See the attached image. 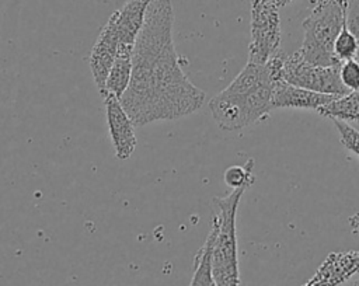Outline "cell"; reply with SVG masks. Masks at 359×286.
I'll return each mask as SVG.
<instances>
[{
    "label": "cell",
    "instance_id": "obj_1",
    "mask_svg": "<svg viewBox=\"0 0 359 286\" xmlns=\"http://www.w3.org/2000/svg\"><path fill=\"white\" fill-rule=\"evenodd\" d=\"M171 0H151L132 52V76L121 104L136 126L175 121L199 111L205 91L181 67Z\"/></svg>",
    "mask_w": 359,
    "mask_h": 286
},
{
    "label": "cell",
    "instance_id": "obj_22",
    "mask_svg": "<svg viewBox=\"0 0 359 286\" xmlns=\"http://www.w3.org/2000/svg\"><path fill=\"white\" fill-rule=\"evenodd\" d=\"M327 1H338V3H342V4H348V0H313V6H317V4H323V3H327Z\"/></svg>",
    "mask_w": 359,
    "mask_h": 286
},
{
    "label": "cell",
    "instance_id": "obj_11",
    "mask_svg": "<svg viewBox=\"0 0 359 286\" xmlns=\"http://www.w3.org/2000/svg\"><path fill=\"white\" fill-rule=\"evenodd\" d=\"M337 95L311 91L303 87L293 86L283 79L278 80L272 91V109L275 108H302L313 109L324 107L331 102Z\"/></svg>",
    "mask_w": 359,
    "mask_h": 286
},
{
    "label": "cell",
    "instance_id": "obj_17",
    "mask_svg": "<svg viewBox=\"0 0 359 286\" xmlns=\"http://www.w3.org/2000/svg\"><path fill=\"white\" fill-rule=\"evenodd\" d=\"M339 79L348 91L359 90V60L349 59L339 64Z\"/></svg>",
    "mask_w": 359,
    "mask_h": 286
},
{
    "label": "cell",
    "instance_id": "obj_21",
    "mask_svg": "<svg viewBox=\"0 0 359 286\" xmlns=\"http://www.w3.org/2000/svg\"><path fill=\"white\" fill-rule=\"evenodd\" d=\"M266 3H269V4H272L273 7H276V8H280V7H285V6H287L289 3H292L293 0H265Z\"/></svg>",
    "mask_w": 359,
    "mask_h": 286
},
{
    "label": "cell",
    "instance_id": "obj_3",
    "mask_svg": "<svg viewBox=\"0 0 359 286\" xmlns=\"http://www.w3.org/2000/svg\"><path fill=\"white\" fill-rule=\"evenodd\" d=\"M247 188L233 189L226 196H215L217 212L212 219V273L216 286H240L236 217L243 193Z\"/></svg>",
    "mask_w": 359,
    "mask_h": 286
},
{
    "label": "cell",
    "instance_id": "obj_23",
    "mask_svg": "<svg viewBox=\"0 0 359 286\" xmlns=\"http://www.w3.org/2000/svg\"><path fill=\"white\" fill-rule=\"evenodd\" d=\"M353 286H359V279H356V280L353 282Z\"/></svg>",
    "mask_w": 359,
    "mask_h": 286
},
{
    "label": "cell",
    "instance_id": "obj_15",
    "mask_svg": "<svg viewBox=\"0 0 359 286\" xmlns=\"http://www.w3.org/2000/svg\"><path fill=\"white\" fill-rule=\"evenodd\" d=\"M254 158H248L244 165H231L224 171V182L227 186L237 188H250L254 184Z\"/></svg>",
    "mask_w": 359,
    "mask_h": 286
},
{
    "label": "cell",
    "instance_id": "obj_4",
    "mask_svg": "<svg viewBox=\"0 0 359 286\" xmlns=\"http://www.w3.org/2000/svg\"><path fill=\"white\" fill-rule=\"evenodd\" d=\"M345 11L346 6L338 1L313 6L311 13L302 22L304 35L297 52L304 60L318 66L341 63L335 57L334 45L345 25Z\"/></svg>",
    "mask_w": 359,
    "mask_h": 286
},
{
    "label": "cell",
    "instance_id": "obj_12",
    "mask_svg": "<svg viewBox=\"0 0 359 286\" xmlns=\"http://www.w3.org/2000/svg\"><path fill=\"white\" fill-rule=\"evenodd\" d=\"M317 112L332 121H342L353 128L359 126V90L337 95L331 102L318 108Z\"/></svg>",
    "mask_w": 359,
    "mask_h": 286
},
{
    "label": "cell",
    "instance_id": "obj_7",
    "mask_svg": "<svg viewBox=\"0 0 359 286\" xmlns=\"http://www.w3.org/2000/svg\"><path fill=\"white\" fill-rule=\"evenodd\" d=\"M107 126L111 136L115 157L121 161L128 160L136 147V125L125 111L121 100L115 95L107 94L104 97Z\"/></svg>",
    "mask_w": 359,
    "mask_h": 286
},
{
    "label": "cell",
    "instance_id": "obj_19",
    "mask_svg": "<svg viewBox=\"0 0 359 286\" xmlns=\"http://www.w3.org/2000/svg\"><path fill=\"white\" fill-rule=\"evenodd\" d=\"M345 25L359 39V0H348Z\"/></svg>",
    "mask_w": 359,
    "mask_h": 286
},
{
    "label": "cell",
    "instance_id": "obj_16",
    "mask_svg": "<svg viewBox=\"0 0 359 286\" xmlns=\"http://www.w3.org/2000/svg\"><path fill=\"white\" fill-rule=\"evenodd\" d=\"M358 49H359V39L348 29L346 25H344V28L341 29V32L335 39V45H334L335 57L339 62L356 59Z\"/></svg>",
    "mask_w": 359,
    "mask_h": 286
},
{
    "label": "cell",
    "instance_id": "obj_2",
    "mask_svg": "<svg viewBox=\"0 0 359 286\" xmlns=\"http://www.w3.org/2000/svg\"><path fill=\"white\" fill-rule=\"evenodd\" d=\"M278 80L280 79L268 62H247L233 81L208 104L216 125L234 132L266 116L272 109V91Z\"/></svg>",
    "mask_w": 359,
    "mask_h": 286
},
{
    "label": "cell",
    "instance_id": "obj_14",
    "mask_svg": "<svg viewBox=\"0 0 359 286\" xmlns=\"http://www.w3.org/2000/svg\"><path fill=\"white\" fill-rule=\"evenodd\" d=\"M212 245H213V233L209 231L203 245L195 255L194 273L189 286H216L212 273Z\"/></svg>",
    "mask_w": 359,
    "mask_h": 286
},
{
    "label": "cell",
    "instance_id": "obj_5",
    "mask_svg": "<svg viewBox=\"0 0 359 286\" xmlns=\"http://www.w3.org/2000/svg\"><path fill=\"white\" fill-rule=\"evenodd\" d=\"M339 64H313L304 60L296 50L294 53L285 56L280 69V77L293 86L303 87L311 91L332 95H344L349 91L341 83Z\"/></svg>",
    "mask_w": 359,
    "mask_h": 286
},
{
    "label": "cell",
    "instance_id": "obj_20",
    "mask_svg": "<svg viewBox=\"0 0 359 286\" xmlns=\"http://www.w3.org/2000/svg\"><path fill=\"white\" fill-rule=\"evenodd\" d=\"M348 223H349V227H351L352 233H353V234H359V213L352 214V216L348 219Z\"/></svg>",
    "mask_w": 359,
    "mask_h": 286
},
{
    "label": "cell",
    "instance_id": "obj_24",
    "mask_svg": "<svg viewBox=\"0 0 359 286\" xmlns=\"http://www.w3.org/2000/svg\"><path fill=\"white\" fill-rule=\"evenodd\" d=\"M355 129H356V130H359V126H355Z\"/></svg>",
    "mask_w": 359,
    "mask_h": 286
},
{
    "label": "cell",
    "instance_id": "obj_9",
    "mask_svg": "<svg viewBox=\"0 0 359 286\" xmlns=\"http://www.w3.org/2000/svg\"><path fill=\"white\" fill-rule=\"evenodd\" d=\"M359 272V250L327 255L316 273L302 286H339Z\"/></svg>",
    "mask_w": 359,
    "mask_h": 286
},
{
    "label": "cell",
    "instance_id": "obj_13",
    "mask_svg": "<svg viewBox=\"0 0 359 286\" xmlns=\"http://www.w3.org/2000/svg\"><path fill=\"white\" fill-rule=\"evenodd\" d=\"M130 76H132V53H116V57L105 80L102 98L107 94H111L121 100V97L129 87Z\"/></svg>",
    "mask_w": 359,
    "mask_h": 286
},
{
    "label": "cell",
    "instance_id": "obj_6",
    "mask_svg": "<svg viewBox=\"0 0 359 286\" xmlns=\"http://www.w3.org/2000/svg\"><path fill=\"white\" fill-rule=\"evenodd\" d=\"M279 8L265 0H251V41L248 45V62L264 64L280 50V17Z\"/></svg>",
    "mask_w": 359,
    "mask_h": 286
},
{
    "label": "cell",
    "instance_id": "obj_10",
    "mask_svg": "<svg viewBox=\"0 0 359 286\" xmlns=\"http://www.w3.org/2000/svg\"><path fill=\"white\" fill-rule=\"evenodd\" d=\"M151 0H126L112 13L119 38L118 53H132L139 31L143 25L147 7Z\"/></svg>",
    "mask_w": 359,
    "mask_h": 286
},
{
    "label": "cell",
    "instance_id": "obj_18",
    "mask_svg": "<svg viewBox=\"0 0 359 286\" xmlns=\"http://www.w3.org/2000/svg\"><path fill=\"white\" fill-rule=\"evenodd\" d=\"M334 123L339 132L341 143L359 157V130L342 121H334Z\"/></svg>",
    "mask_w": 359,
    "mask_h": 286
},
{
    "label": "cell",
    "instance_id": "obj_8",
    "mask_svg": "<svg viewBox=\"0 0 359 286\" xmlns=\"http://www.w3.org/2000/svg\"><path fill=\"white\" fill-rule=\"evenodd\" d=\"M118 45L119 38L116 31V22L111 14L105 25L101 28L88 57L90 70L101 97L104 95L107 76L118 53Z\"/></svg>",
    "mask_w": 359,
    "mask_h": 286
}]
</instances>
